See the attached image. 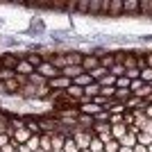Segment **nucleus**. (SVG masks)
<instances>
[{
	"label": "nucleus",
	"mask_w": 152,
	"mask_h": 152,
	"mask_svg": "<svg viewBox=\"0 0 152 152\" xmlns=\"http://www.w3.org/2000/svg\"><path fill=\"white\" fill-rule=\"evenodd\" d=\"M91 82H93V80H91L89 73H82V75H77L75 80H73V84H75V86H80V89H86Z\"/></svg>",
	"instance_id": "4468645a"
},
{
	"label": "nucleus",
	"mask_w": 152,
	"mask_h": 152,
	"mask_svg": "<svg viewBox=\"0 0 152 152\" xmlns=\"http://www.w3.org/2000/svg\"><path fill=\"white\" fill-rule=\"evenodd\" d=\"M37 152H43V150H41V148H39V150H37Z\"/></svg>",
	"instance_id": "de8ad7c7"
},
{
	"label": "nucleus",
	"mask_w": 152,
	"mask_h": 152,
	"mask_svg": "<svg viewBox=\"0 0 152 152\" xmlns=\"http://www.w3.org/2000/svg\"><path fill=\"white\" fill-rule=\"evenodd\" d=\"M70 139L75 141V145L80 148V150H86L89 143H91V139H93V132H91V129H82V127H73Z\"/></svg>",
	"instance_id": "f257e3e1"
},
{
	"label": "nucleus",
	"mask_w": 152,
	"mask_h": 152,
	"mask_svg": "<svg viewBox=\"0 0 152 152\" xmlns=\"http://www.w3.org/2000/svg\"><path fill=\"white\" fill-rule=\"evenodd\" d=\"M114 64H116V59H114V52H104V55L100 57V66H102L104 70H109L111 66H114Z\"/></svg>",
	"instance_id": "a211bd4d"
},
{
	"label": "nucleus",
	"mask_w": 152,
	"mask_h": 152,
	"mask_svg": "<svg viewBox=\"0 0 152 152\" xmlns=\"http://www.w3.org/2000/svg\"><path fill=\"white\" fill-rule=\"evenodd\" d=\"M7 127H9V114L0 111V136H2V134H7Z\"/></svg>",
	"instance_id": "c85d7f7f"
},
{
	"label": "nucleus",
	"mask_w": 152,
	"mask_h": 152,
	"mask_svg": "<svg viewBox=\"0 0 152 152\" xmlns=\"http://www.w3.org/2000/svg\"><path fill=\"white\" fill-rule=\"evenodd\" d=\"M41 150L43 152H52V134H41Z\"/></svg>",
	"instance_id": "4be33fe9"
},
{
	"label": "nucleus",
	"mask_w": 152,
	"mask_h": 152,
	"mask_svg": "<svg viewBox=\"0 0 152 152\" xmlns=\"http://www.w3.org/2000/svg\"><path fill=\"white\" fill-rule=\"evenodd\" d=\"M14 73H16V75H23V77H30L32 73H34V66H32L27 59H18V66H16Z\"/></svg>",
	"instance_id": "39448f33"
},
{
	"label": "nucleus",
	"mask_w": 152,
	"mask_h": 152,
	"mask_svg": "<svg viewBox=\"0 0 152 152\" xmlns=\"http://www.w3.org/2000/svg\"><path fill=\"white\" fill-rule=\"evenodd\" d=\"M109 132H111V139H114V141H121L123 136L127 134V127H125V125H111V129H109Z\"/></svg>",
	"instance_id": "2eb2a0df"
},
{
	"label": "nucleus",
	"mask_w": 152,
	"mask_h": 152,
	"mask_svg": "<svg viewBox=\"0 0 152 152\" xmlns=\"http://www.w3.org/2000/svg\"><path fill=\"white\" fill-rule=\"evenodd\" d=\"M100 84L98 82H91L86 89H84V100H91V98H95V95H100Z\"/></svg>",
	"instance_id": "9d476101"
},
{
	"label": "nucleus",
	"mask_w": 152,
	"mask_h": 152,
	"mask_svg": "<svg viewBox=\"0 0 152 152\" xmlns=\"http://www.w3.org/2000/svg\"><path fill=\"white\" fill-rule=\"evenodd\" d=\"M121 150V143L118 141H109L107 145H104V152H118Z\"/></svg>",
	"instance_id": "f704fd0d"
},
{
	"label": "nucleus",
	"mask_w": 152,
	"mask_h": 152,
	"mask_svg": "<svg viewBox=\"0 0 152 152\" xmlns=\"http://www.w3.org/2000/svg\"><path fill=\"white\" fill-rule=\"evenodd\" d=\"M123 123H125V127L134 125V114H132V111H125V114H123Z\"/></svg>",
	"instance_id": "c9c22d12"
},
{
	"label": "nucleus",
	"mask_w": 152,
	"mask_h": 152,
	"mask_svg": "<svg viewBox=\"0 0 152 152\" xmlns=\"http://www.w3.org/2000/svg\"><path fill=\"white\" fill-rule=\"evenodd\" d=\"M139 80L143 84H152V68H143V70H141V75H139Z\"/></svg>",
	"instance_id": "2f4dec72"
},
{
	"label": "nucleus",
	"mask_w": 152,
	"mask_h": 152,
	"mask_svg": "<svg viewBox=\"0 0 152 152\" xmlns=\"http://www.w3.org/2000/svg\"><path fill=\"white\" fill-rule=\"evenodd\" d=\"M125 109L127 111H134V109H145V100H141L136 95H129L125 100Z\"/></svg>",
	"instance_id": "6e6552de"
},
{
	"label": "nucleus",
	"mask_w": 152,
	"mask_h": 152,
	"mask_svg": "<svg viewBox=\"0 0 152 152\" xmlns=\"http://www.w3.org/2000/svg\"><path fill=\"white\" fill-rule=\"evenodd\" d=\"M109 125H125L121 114H109Z\"/></svg>",
	"instance_id": "72a5a7b5"
},
{
	"label": "nucleus",
	"mask_w": 152,
	"mask_h": 152,
	"mask_svg": "<svg viewBox=\"0 0 152 152\" xmlns=\"http://www.w3.org/2000/svg\"><path fill=\"white\" fill-rule=\"evenodd\" d=\"M127 70H125V66L123 64H114L111 68H109V75H114V77H123Z\"/></svg>",
	"instance_id": "cd10ccee"
},
{
	"label": "nucleus",
	"mask_w": 152,
	"mask_h": 152,
	"mask_svg": "<svg viewBox=\"0 0 152 152\" xmlns=\"http://www.w3.org/2000/svg\"><path fill=\"white\" fill-rule=\"evenodd\" d=\"M30 136H32V132L27 129V127H18V129H14L12 141L16 143V145H25L27 141H30Z\"/></svg>",
	"instance_id": "20e7f679"
},
{
	"label": "nucleus",
	"mask_w": 152,
	"mask_h": 152,
	"mask_svg": "<svg viewBox=\"0 0 152 152\" xmlns=\"http://www.w3.org/2000/svg\"><path fill=\"white\" fill-rule=\"evenodd\" d=\"M80 152H91V150H89V148H86V150H80Z\"/></svg>",
	"instance_id": "49530a36"
},
{
	"label": "nucleus",
	"mask_w": 152,
	"mask_h": 152,
	"mask_svg": "<svg viewBox=\"0 0 152 152\" xmlns=\"http://www.w3.org/2000/svg\"><path fill=\"white\" fill-rule=\"evenodd\" d=\"M82 73H84V70H82V66H66L64 70H59V75L68 77L70 82H73V80H75L77 75H82Z\"/></svg>",
	"instance_id": "1a4fd4ad"
},
{
	"label": "nucleus",
	"mask_w": 152,
	"mask_h": 152,
	"mask_svg": "<svg viewBox=\"0 0 152 152\" xmlns=\"http://www.w3.org/2000/svg\"><path fill=\"white\" fill-rule=\"evenodd\" d=\"M93 121H95V123H109V111H107V109H104V111H100Z\"/></svg>",
	"instance_id": "e433bc0d"
},
{
	"label": "nucleus",
	"mask_w": 152,
	"mask_h": 152,
	"mask_svg": "<svg viewBox=\"0 0 152 152\" xmlns=\"http://www.w3.org/2000/svg\"><path fill=\"white\" fill-rule=\"evenodd\" d=\"M0 152H16V143H14V141H12V143H7Z\"/></svg>",
	"instance_id": "a19ab883"
},
{
	"label": "nucleus",
	"mask_w": 152,
	"mask_h": 152,
	"mask_svg": "<svg viewBox=\"0 0 152 152\" xmlns=\"http://www.w3.org/2000/svg\"><path fill=\"white\" fill-rule=\"evenodd\" d=\"M89 150H91V152H102V150H104V145H102V141L98 139L95 134H93V139H91V143H89Z\"/></svg>",
	"instance_id": "bb28decb"
},
{
	"label": "nucleus",
	"mask_w": 152,
	"mask_h": 152,
	"mask_svg": "<svg viewBox=\"0 0 152 152\" xmlns=\"http://www.w3.org/2000/svg\"><path fill=\"white\" fill-rule=\"evenodd\" d=\"M18 66V55H5L0 59V68H7V70H16Z\"/></svg>",
	"instance_id": "0eeeda50"
},
{
	"label": "nucleus",
	"mask_w": 152,
	"mask_h": 152,
	"mask_svg": "<svg viewBox=\"0 0 152 152\" xmlns=\"http://www.w3.org/2000/svg\"><path fill=\"white\" fill-rule=\"evenodd\" d=\"M139 14L145 18H152V0H139Z\"/></svg>",
	"instance_id": "ddd939ff"
},
{
	"label": "nucleus",
	"mask_w": 152,
	"mask_h": 152,
	"mask_svg": "<svg viewBox=\"0 0 152 152\" xmlns=\"http://www.w3.org/2000/svg\"><path fill=\"white\" fill-rule=\"evenodd\" d=\"M143 57H145V66H148V68H152V52H145Z\"/></svg>",
	"instance_id": "79ce46f5"
},
{
	"label": "nucleus",
	"mask_w": 152,
	"mask_h": 152,
	"mask_svg": "<svg viewBox=\"0 0 152 152\" xmlns=\"http://www.w3.org/2000/svg\"><path fill=\"white\" fill-rule=\"evenodd\" d=\"M39 145H41V134H32L30 141L25 143V148H27V150H32V152H37Z\"/></svg>",
	"instance_id": "aec40b11"
},
{
	"label": "nucleus",
	"mask_w": 152,
	"mask_h": 152,
	"mask_svg": "<svg viewBox=\"0 0 152 152\" xmlns=\"http://www.w3.org/2000/svg\"><path fill=\"white\" fill-rule=\"evenodd\" d=\"M125 75L129 77V82H132V80H139V75H141V70H139V68H132V70H127Z\"/></svg>",
	"instance_id": "4c0bfd02"
},
{
	"label": "nucleus",
	"mask_w": 152,
	"mask_h": 152,
	"mask_svg": "<svg viewBox=\"0 0 152 152\" xmlns=\"http://www.w3.org/2000/svg\"><path fill=\"white\" fill-rule=\"evenodd\" d=\"M93 125H95L93 116H84V114L77 116V127H82V129H91Z\"/></svg>",
	"instance_id": "f8f14e48"
},
{
	"label": "nucleus",
	"mask_w": 152,
	"mask_h": 152,
	"mask_svg": "<svg viewBox=\"0 0 152 152\" xmlns=\"http://www.w3.org/2000/svg\"><path fill=\"white\" fill-rule=\"evenodd\" d=\"M102 0H89V16H100Z\"/></svg>",
	"instance_id": "a878e982"
},
{
	"label": "nucleus",
	"mask_w": 152,
	"mask_h": 152,
	"mask_svg": "<svg viewBox=\"0 0 152 152\" xmlns=\"http://www.w3.org/2000/svg\"><path fill=\"white\" fill-rule=\"evenodd\" d=\"M82 52H66V61L68 66H82Z\"/></svg>",
	"instance_id": "f3484780"
},
{
	"label": "nucleus",
	"mask_w": 152,
	"mask_h": 152,
	"mask_svg": "<svg viewBox=\"0 0 152 152\" xmlns=\"http://www.w3.org/2000/svg\"><path fill=\"white\" fill-rule=\"evenodd\" d=\"M34 73H37V75H41V77L45 80V82H48V80H55V77L59 75V70L55 68V66H52V64L48 61V59H45V61L41 64V66H39V68L34 70Z\"/></svg>",
	"instance_id": "f03ea898"
},
{
	"label": "nucleus",
	"mask_w": 152,
	"mask_h": 152,
	"mask_svg": "<svg viewBox=\"0 0 152 152\" xmlns=\"http://www.w3.org/2000/svg\"><path fill=\"white\" fill-rule=\"evenodd\" d=\"M123 66H125V70H132V68H136V55H129V52H125Z\"/></svg>",
	"instance_id": "393cba45"
},
{
	"label": "nucleus",
	"mask_w": 152,
	"mask_h": 152,
	"mask_svg": "<svg viewBox=\"0 0 152 152\" xmlns=\"http://www.w3.org/2000/svg\"><path fill=\"white\" fill-rule=\"evenodd\" d=\"M148 152H152V143H150V145H148Z\"/></svg>",
	"instance_id": "a18cd8bd"
},
{
	"label": "nucleus",
	"mask_w": 152,
	"mask_h": 152,
	"mask_svg": "<svg viewBox=\"0 0 152 152\" xmlns=\"http://www.w3.org/2000/svg\"><path fill=\"white\" fill-rule=\"evenodd\" d=\"M129 95H132V91H129V89H116V93H114L111 100H114V102H125Z\"/></svg>",
	"instance_id": "5701e85b"
},
{
	"label": "nucleus",
	"mask_w": 152,
	"mask_h": 152,
	"mask_svg": "<svg viewBox=\"0 0 152 152\" xmlns=\"http://www.w3.org/2000/svg\"><path fill=\"white\" fill-rule=\"evenodd\" d=\"M152 143V134H145V132H139L136 134V145H150Z\"/></svg>",
	"instance_id": "b1692460"
},
{
	"label": "nucleus",
	"mask_w": 152,
	"mask_h": 152,
	"mask_svg": "<svg viewBox=\"0 0 152 152\" xmlns=\"http://www.w3.org/2000/svg\"><path fill=\"white\" fill-rule=\"evenodd\" d=\"M109 16H114V18H116V16H121V14H123V0H109Z\"/></svg>",
	"instance_id": "9b49d317"
},
{
	"label": "nucleus",
	"mask_w": 152,
	"mask_h": 152,
	"mask_svg": "<svg viewBox=\"0 0 152 152\" xmlns=\"http://www.w3.org/2000/svg\"><path fill=\"white\" fill-rule=\"evenodd\" d=\"M116 89H129V77L123 75V77H116V84H114Z\"/></svg>",
	"instance_id": "473e14b6"
},
{
	"label": "nucleus",
	"mask_w": 152,
	"mask_h": 152,
	"mask_svg": "<svg viewBox=\"0 0 152 152\" xmlns=\"http://www.w3.org/2000/svg\"><path fill=\"white\" fill-rule=\"evenodd\" d=\"M118 143H121V145H125V148H134V145H136V134L127 129V134L123 136L121 141H118Z\"/></svg>",
	"instance_id": "6ab92c4d"
},
{
	"label": "nucleus",
	"mask_w": 152,
	"mask_h": 152,
	"mask_svg": "<svg viewBox=\"0 0 152 152\" xmlns=\"http://www.w3.org/2000/svg\"><path fill=\"white\" fill-rule=\"evenodd\" d=\"M98 84H100V89H107V86H114V84H116V77H114V75H109V73H107V75L102 77V80H100Z\"/></svg>",
	"instance_id": "7c9ffc66"
},
{
	"label": "nucleus",
	"mask_w": 152,
	"mask_h": 152,
	"mask_svg": "<svg viewBox=\"0 0 152 152\" xmlns=\"http://www.w3.org/2000/svg\"><path fill=\"white\" fill-rule=\"evenodd\" d=\"M136 68H139V70L148 68V66H145V57H143V55H136Z\"/></svg>",
	"instance_id": "58836bf2"
},
{
	"label": "nucleus",
	"mask_w": 152,
	"mask_h": 152,
	"mask_svg": "<svg viewBox=\"0 0 152 152\" xmlns=\"http://www.w3.org/2000/svg\"><path fill=\"white\" fill-rule=\"evenodd\" d=\"M25 59H27V61L32 64V66H34V70H37L39 66H41V64L45 61V59H43V55H39V52H30V55H27Z\"/></svg>",
	"instance_id": "412c9836"
},
{
	"label": "nucleus",
	"mask_w": 152,
	"mask_h": 152,
	"mask_svg": "<svg viewBox=\"0 0 152 152\" xmlns=\"http://www.w3.org/2000/svg\"><path fill=\"white\" fill-rule=\"evenodd\" d=\"M98 66H100V57H98V55L89 52V55H84V57H82V70H84V73H91V70H95Z\"/></svg>",
	"instance_id": "7ed1b4c3"
},
{
	"label": "nucleus",
	"mask_w": 152,
	"mask_h": 152,
	"mask_svg": "<svg viewBox=\"0 0 152 152\" xmlns=\"http://www.w3.org/2000/svg\"><path fill=\"white\" fill-rule=\"evenodd\" d=\"M134 152H148L145 145H134Z\"/></svg>",
	"instance_id": "37998d69"
},
{
	"label": "nucleus",
	"mask_w": 152,
	"mask_h": 152,
	"mask_svg": "<svg viewBox=\"0 0 152 152\" xmlns=\"http://www.w3.org/2000/svg\"><path fill=\"white\" fill-rule=\"evenodd\" d=\"M25 127L30 129L32 134H41V127H39V118H34V116H27V118H25Z\"/></svg>",
	"instance_id": "dca6fc26"
},
{
	"label": "nucleus",
	"mask_w": 152,
	"mask_h": 152,
	"mask_svg": "<svg viewBox=\"0 0 152 152\" xmlns=\"http://www.w3.org/2000/svg\"><path fill=\"white\" fill-rule=\"evenodd\" d=\"M102 152H104V150H102Z\"/></svg>",
	"instance_id": "09e8293b"
},
{
	"label": "nucleus",
	"mask_w": 152,
	"mask_h": 152,
	"mask_svg": "<svg viewBox=\"0 0 152 152\" xmlns=\"http://www.w3.org/2000/svg\"><path fill=\"white\" fill-rule=\"evenodd\" d=\"M64 152H80V148L75 145V141L70 139V136H66V141H64V148H61Z\"/></svg>",
	"instance_id": "c756f323"
},
{
	"label": "nucleus",
	"mask_w": 152,
	"mask_h": 152,
	"mask_svg": "<svg viewBox=\"0 0 152 152\" xmlns=\"http://www.w3.org/2000/svg\"><path fill=\"white\" fill-rule=\"evenodd\" d=\"M7 143H12V136H9V134H2V136H0V150H2Z\"/></svg>",
	"instance_id": "ea45409f"
},
{
	"label": "nucleus",
	"mask_w": 152,
	"mask_h": 152,
	"mask_svg": "<svg viewBox=\"0 0 152 152\" xmlns=\"http://www.w3.org/2000/svg\"><path fill=\"white\" fill-rule=\"evenodd\" d=\"M118 152H134V148H125V145H121V150Z\"/></svg>",
	"instance_id": "c03bdc74"
},
{
	"label": "nucleus",
	"mask_w": 152,
	"mask_h": 152,
	"mask_svg": "<svg viewBox=\"0 0 152 152\" xmlns=\"http://www.w3.org/2000/svg\"><path fill=\"white\" fill-rule=\"evenodd\" d=\"M123 14L125 16H139V0H123Z\"/></svg>",
	"instance_id": "423d86ee"
}]
</instances>
